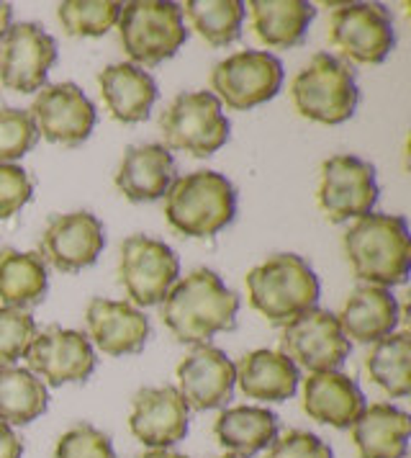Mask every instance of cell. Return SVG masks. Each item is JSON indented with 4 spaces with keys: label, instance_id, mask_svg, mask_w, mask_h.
Wrapping results in <instances>:
<instances>
[{
    "label": "cell",
    "instance_id": "obj_35",
    "mask_svg": "<svg viewBox=\"0 0 411 458\" xmlns=\"http://www.w3.org/2000/svg\"><path fill=\"white\" fill-rule=\"evenodd\" d=\"M55 458H116L113 443L90 422H78L55 445Z\"/></svg>",
    "mask_w": 411,
    "mask_h": 458
},
{
    "label": "cell",
    "instance_id": "obj_23",
    "mask_svg": "<svg viewBox=\"0 0 411 458\" xmlns=\"http://www.w3.org/2000/svg\"><path fill=\"white\" fill-rule=\"evenodd\" d=\"M101 98L108 114L122 124H139L157 101L155 78L131 63L108 64L98 75Z\"/></svg>",
    "mask_w": 411,
    "mask_h": 458
},
{
    "label": "cell",
    "instance_id": "obj_25",
    "mask_svg": "<svg viewBox=\"0 0 411 458\" xmlns=\"http://www.w3.org/2000/svg\"><path fill=\"white\" fill-rule=\"evenodd\" d=\"M298 369L281 351H252L234 366V384H239L247 399L286 402L298 389Z\"/></svg>",
    "mask_w": 411,
    "mask_h": 458
},
{
    "label": "cell",
    "instance_id": "obj_28",
    "mask_svg": "<svg viewBox=\"0 0 411 458\" xmlns=\"http://www.w3.org/2000/svg\"><path fill=\"white\" fill-rule=\"evenodd\" d=\"M46 263L39 252L0 250V301L13 310L39 304L46 293Z\"/></svg>",
    "mask_w": 411,
    "mask_h": 458
},
{
    "label": "cell",
    "instance_id": "obj_7",
    "mask_svg": "<svg viewBox=\"0 0 411 458\" xmlns=\"http://www.w3.org/2000/svg\"><path fill=\"white\" fill-rule=\"evenodd\" d=\"M167 149L190 157H208L229 140V119L211 90L180 93L160 116Z\"/></svg>",
    "mask_w": 411,
    "mask_h": 458
},
{
    "label": "cell",
    "instance_id": "obj_38",
    "mask_svg": "<svg viewBox=\"0 0 411 458\" xmlns=\"http://www.w3.org/2000/svg\"><path fill=\"white\" fill-rule=\"evenodd\" d=\"M23 456V443L16 436V430L5 422H0V458H21Z\"/></svg>",
    "mask_w": 411,
    "mask_h": 458
},
{
    "label": "cell",
    "instance_id": "obj_34",
    "mask_svg": "<svg viewBox=\"0 0 411 458\" xmlns=\"http://www.w3.org/2000/svg\"><path fill=\"white\" fill-rule=\"evenodd\" d=\"M37 335V322L26 310L0 307V366H13Z\"/></svg>",
    "mask_w": 411,
    "mask_h": 458
},
{
    "label": "cell",
    "instance_id": "obj_31",
    "mask_svg": "<svg viewBox=\"0 0 411 458\" xmlns=\"http://www.w3.org/2000/svg\"><path fill=\"white\" fill-rule=\"evenodd\" d=\"M196 34L211 47L237 42L245 21L242 0H190L180 8Z\"/></svg>",
    "mask_w": 411,
    "mask_h": 458
},
{
    "label": "cell",
    "instance_id": "obj_17",
    "mask_svg": "<svg viewBox=\"0 0 411 458\" xmlns=\"http://www.w3.org/2000/svg\"><path fill=\"white\" fill-rule=\"evenodd\" d=\"M188 412L175 386H147L131 399L129 430L142 445L170 448L188 436Z\"/></svg>",
    "mask_w": 411,
    "mask_h": 458
},
{
    "label": "cell",
    "instance_id": "obj_4",
    "mask_svg": "<svg viewBox=\"0 0 411 458\" xmlns=\"http://www.w3.org/2000/svg\"><path fill=\"white\" fill-rule=\"evenodd\" d=\"M237 191L216 170H196L172 181L164 193V219L185 237H214L234 219Z\"/></svg>",
    "mask_w": 411,
    "mask_h": 458
},
{
    "label": "cell",
    "instance_id": "obj_41",
    "mask_svg": "<svg viewBox=\"0 0 411 458\" xmlns=\"http://www.w3.org/2000/svg\"><path fill=\"white\" fill-rule=\"evenodd\" d=\"M216 458H237V456H216Z\"/></svg>",
    "mask_w": 411,
    "mask_h": 458
},
{
    "label": "cell",
    "instance_id": "obj_6",
    "mask_svg": "<svg viewBox=\"0 0 411 458\" xmlns=\"http://www.w3.org/2000/svg\"><path fill=\"white\" fill-rule=\"evenodd\" d=\"M119 42L131 64H160L178 55L188 39L183 11L178 3L131 0L119 16Z\"/></svg>",
    "mask_w": 411,
    "mask_h": 458
},
{
    "label": "cell",
    "instance_id": "obj_14",
    "mask_svg": "<svg viewBox=\"0 0 411 458\" xmlns=\"http://www.w3.org/2000/svg\"><path fill=\"white\" fill-rule=\"evenodd\" d=\"M29 116L37 134L62 147L82 145L96 126V108L75 83L44 85L29 108Z\"/></svg>",
    "mask_w": 411,
    "mask_h": 458
},
{
    "label": "cell",
    "instance_id": "obj_13",
    "mask_svg": "<svg viewBox=\"0 0 411 458\" xmlns=\"http://www.w3.org/2000/svg\"><path fill=\"white\" fill-rule=\"evenodd\" d=\"M281 353L296 369L301 366L311 374L337 371L348 360L349 340L337 322V314L311 310L283 330Z\"/></svg>",
    "mask_w": 411,
    "mask_h": 458
},
{
    "label": "cell",
    "instance_id": "obj_5",
    "mask_svg": "<svg viewBox=\"0 0 411 458\" xmlns=\"http://www.w3.org/2000/svg\"><path fill=\"white\" fill-rule=\"evenodd\" d=\"M357 101L360 90L352 67L327 52L314 55L290 83V104L308 122L345 124L352 119Z\"/></svg>",
    "mask_w": 411,
    "mask_h": 458
},
{
    "label": "cell",
    "instance_id": "obj_20",
    "mask_svg": "<svg viewBox=\"0 0 411 458\" xmlns=\"http://www.w3.org/2000/svg\"><path fill=\"white\" fill-rule=\"evenodd\" d=\"M337 322L348 340L375 345L378 340L389 337L398 325V304L393 293L383 286L360 284L348 293Z\"/></svg>",
    "mask_w": 411,
    "mask_h": 458
},
{
    "label": "cell",
    "instance_id": "obj_15",
    "mask_svg": "<svg viewBox=\"0 0 411 458\" xmlns=\"http://www.w3.org/2000/svg\"><path fill=\"white\" fill-rule=\"evenodd\" d=\"M23 358L29 371L49 386L78 384L96 371L90 340L78 330L64 327H46L44 333L34 335Z\"/></svg>",
    "mask_w": 411,
    "mask_h": 458
},
{
    "label": "cell",
    "instance_id": "obj_30",
    "mask_svg": "<svg viewBox=\"0 0 411 458\" xmlns=\"http://www.w3.org/2000/svg\"><path fill=\"white\" fill-rule=\"evenodd\" d=\"M411 337L407 330L378 340L365 355L368 378L393 399L411 394Z\"/></svg>",
    "mask_w": 411,
    "mask_h": 458
},
{
    "label": "cell",
    "instance_id": "obj_22",
    "mask_svg": "<svg viewBox=\"0 0 411 458\" xmlns=\"http://www.w3.org/2000/svg\"><path fill=\"white\" fill-rule=\"evenodd\" d=\"M175 181V160L164 145H131L116 170V188L134 204L157 201Z\"/></svg>",
    "mask_w": 411,
    "mask_h": 458
},
{
    "label": "cell",
    "instance_id": "obj_39",
    "mask_svg": "<svg viewBox=\"0 0 411 458\" xmlns=\"http://www.w3.org/2000/svg\"><path fill=\"white\" fill-rule=\"evenodd\" d=\"M11 21H13V8L8 3H0V39L5 37V31L11 29Z\"/></svg>",
    "mask_w": 411,
    "mask_h": 458
},
{
    "label": "cell",
    "instance_id": "obj_1",
    "mask_svg": "<svg viewBox=\"0 0 411 458\" xmlns=\"http://www.w3.org/2000/svg\"><path fill=\"white\" fill-rule=\"evenodd\" d=\"M239 296L226 289L222 276L208 268L188 273L163 299L164 327L188 345H208L216 333L237 325Z\"/></svg>",
    "mask_w": 411,
    "mask_h": 458
},
{
    "label": "cell",
    "instance_id": "obj_18",
    "mask_svg": "<svg viewBox=\"0 0 411 458\" xmlns=\"http://www.w3.org/2000/svg\"><path fill=\"white\" fill-rule=\"evenodd\" d=\"M178 392L188 410H216L224 407L234 392V363L222 348L196 345L178 363Z\"/></svg>",
    "mask_w": 411,
    "mask_h": 458
},
{
    "label": "cell",
    "instance_id": "obj_11",
    "mask_svg": "<svg viewBox=\"0 0 411 458\" xmlns=\"http://www.w3.org/2000/svg\"><path fill=\"white\" fill-rule=\"evenodd\" d=\"M283 85V64L275 55L247 49L226 57L211 70V90L234 111L267 104Z\"/></svg>",
    "mask_w": 411,
    "mask_h": 458
},
{
    "label": "cell",
    "instance_id": "obj_24",
    "mask_svg": "<svg viewBox=\"0 0 411 458\" xmlns=\"http://www.w3.org/2000/svg\"><path fill=\"white\" fill-rule=\"evenodd\" d=\"M409 433V415L386 402L363 407L352 422V443L360 458H407Z\"/></svg>",
    "mask_w": 411,
    "mask_h": 458
},
{
    "label": "cell",
    "instance_id": "obj_8",
    "mask_svg": "<svg viewBox=\"0 0 411 458\" xmlns=\"http://www.w3.org/2000/svg\"><path fill=\"white\" fill-rule=\"evenodd\" d=\"M378 201L375 167L355 155H331L322 163L316 204L331 225L360 219Z\"/></svg>",
    "mask_w": 411,
    "mask_h": 458
},
{
    "label": "cell",
    "instance_id": "obj_33",
    "mask_svg": "<svg viewBox=\"0 0 411 458\" xmlns=\"http://www.w3.org/2000/svg\"><path fill=\"white\" fill-rule=\"evenodd\" d=\"M39 142L37 126L23 108H0V163L21 160Z\"/></svg>",
    "mask_w": 411,
    "mask_h": 458
},
{
    "label": "cell",
    "instance_id": "obj_21",
    "mask_svg": "<svg viewBox=\"0 0 411 458\" xmlns=\"http://www.w3.org/2000/svg\"><path fill=\"white\" fill-rule=\"evenodd\" d=\"M301 407L314 422L348 430L363 412L365 396L349 376L340 371H322V374H308L304 381Z\"/></svg>",
    "mask_w": 411,
    "mask_h": 458
},
{
    "label": "cell",
    "instance_id": "obj_40",
    "mask_svg": "<svg viewBox=\"0 0 411 458\" xmlns=\"http://www.w3.org/2000/svg\"><path fill=\"white\" fill-rule=\"evenodd\" d=\"M139 458H188L183 454H175V451H167V448H152V451H147Z\"/></svg>",
    "mask_w": 411,
    "mask_h": 458
},
{
    "label": "cell",
    "instance_id": "obj_29",
    "mask_svg": "<svg viewBox=\"0 0 411 458\" xmlns=\"http://www.w3.org/2000/svg\"><path fill=\"white\" fill-rule=\"evenodd\" d=\"M46 384L19 366H0V422L29 425L46 412Z\"/></svg>",
    "mask_w": 411,
    "mask_h": 458
},
{
    "label": "cell",
    "instance_id": "obj_3",
    "mask_svg": "<svg viewBox=\"0 0 411 458\" xmlns=\"http://www.w3.org/2000/svg\"><path fill=\"white\" fill-rule=\"evenodd\" d=\"M247 296L249 307L270 325L288 327L316 310L319 278L301 255L278 252L247 273Z\"/></svg>",
    "mask_w": 411,
    "mask_h": 458
},
{
    "label": "cell",
    "instance_id": "obj_12",
    "mask_svg": "<svg viewBox=\"0 0 411 458\" xmlns=\"http://www.w3.org/2000/svg\"><path fill=\"white\" fill-rule=\"evenodd\" d=\"M57 63V42L39 23H11L0 39V85L13 93H39Z\"/></svg>",
    "mask_w": 411,
    "mask_h": 458
},
{
    "label": "cell",
    "instance_id": "obj_36",
    "mask_svg": "<svg viewBox=\"0 0 411 458\" xmlns=\"http://www.w3.org/2000/svg\"><path fill=\"white\" fill-rule=\"evenodd\" d=\"M34 181L16 163H0V219H11L31 201Z\"/></svg>",
    "mask_w": 411,
    "mask_h": 458
},
{
    "label": "cell",
    "instance_id": "obj_37",
    "mask_svg": "<svg viewBox=\"0 0 411 458\" xmlns=\"http://www.w3.org/2000/svg\"><path fill=\"white\" fill-rule=\"evenodd\" d=\"M265 458H334L331 448L314 433L306 430H288L286 436L270 443Z\"/></svg>",
    "mask_w": 411,
    "mask_h": 458
},
{
    "label": "cell",
    "instance_id": "obj_32",
    "mask_svg": "<svg viewBox=\"0 0 411 458\" xmlns=\"http://www.w3.org/2000/svg\"><path fill=\"white\" fill-rule=\"evenodd\" d=\"M122 8L113 0H67L57 5V19L67 37H103L119 23Z\"/></svg>",
    "mask_w": 411,
    "mask_h": 458
},
{
    "label": "cell",
    "instance_id": "obj_26",
    "mask_svg": "<svg viewBox=\"0 0 411 458\" xmlns=\"http://www.w3.org/2000/svg\"><path fill=\"white\" fill-rule=\"evenodd\" d=\"M252 31L270 49H290L306 39L314 5L306 0H252L247 3Z\"/></svg>",
    "mask_w": 411,
    "mask_h": 458
},
{
    "label": "cell",
    "instance_id": "obj_27",
    "mask_svg": "<svg viewBox=\"0 0 411 458\" xmlns=\"http://www.w3.org/2000/svg\"><path fill=\"white\" fill-rule=\"evenodd\" d=\"M214 436L231 456H257L278 437V417L265 407H231L216 417Z\"/></svg>",
    "mask_w": 411,
    "mask_h": 458
},
{
    "label": "cell",
    "instance_id": "obj_9",
    "mask_svg": "<svg viewBox=\"0 0 411 458\" xmlns=\"http://www.w3.org/2000/svg\"><path fill=\"white\" fill-rule=\"evenodd\" d=\"M329 44L349 63H383L396 44L390 11L381 3L340 5L329 19Z\"/></svg>",
    "mask_w": 411,
    "mask_h": 458
},
{
    "label": "cell",
    "instance_id": "obj_10",
    "mask_svg": "<svg viewBox=\"0 0 411 458\" xmlns=\"http://www.w3.org/2000/svg\"><path fill=\"white\" fill-rule=\"evenodd\" d=\"M180 276V260L163 240L131 234L122 242L119 284L139 307L160 304Z\"/></svg>",
    "mask_w": 411,
    "mask_h": 458
},
{
    "label": "cell",
    "instance_id": "obj_16",
    "mask_svg": "<svg viewBox=\"0 0 411 458\" xmlns=\"http://www.w3.org/2000/svg\"><path fill=\"white\" fill-rule=\"evenodd\" d=\"M41 248L46 260L62 273H78L98 260L105 248L101 219L90 211H70L49 216Z\"/></svg>",
    "mask_w": 411,
    "mask_h": 458
},
{
    "label": "cell",
    "instance_id": "obj_2",
    "mask_svg": "<svg viewBox=\"0 0 411 458\" xmlns=\"http://www.w3.org/2000/svg\"><path fill=\"white\" fill-rule=\"evenodd\" d=\"M345 255L352 273L373 286H396L409 276V225L396 214H365L345 232Z\"/></svg>",
    "mask_w": 411,
    "mask_h": 458
},
{
    "label": "cell",
    "instance_id": "obj_19",
    "mask_svg": "<svg viewBox=\"0 0 411 458\" xmlns=\"http://www.w3.org/2000/svg\"><path fill=\"white\" fill-rule=\"evenodd\" d=\"M88 333L105 355L139 353L149 337V319L126 301L96 296L85 310Z\"/></svg>",
    "mask_w": 411,
    "mask_h": 458
}]
</instances>
